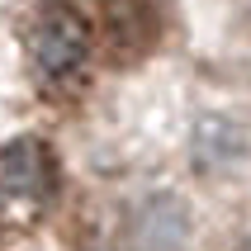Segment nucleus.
<instances>
[{
	"label": "nucleus",
	"mask_w": 251,
	"mask_h": 251,
	"mask_svg": "<svg viewBox=\"0 0 251 251\" xmlns=\"http://www.w3.org/2000/svg\"><path fill=\"white\" fill-rule=\"evenodd\" d=\"M161 0H95V43L114 67H133L161 43Z\"/></svg>",
	"instance_id": "obj_3"
},
{
	"label": "nucleus",
	"mask_w": 251,
	"mask_h": 251,
	"mask_svg": "<svg viewBox=\"0 0 251 251\" xmlns=\"http://www.w3.org/2000/svg\"><path fill=\"white\" fill-rule=\"evenodd\" d=\"M95 52V24L71 0H43L24 24V57L43 90H76Z\"/></svg>",
	"instance_id": "obj_1"
},
{
	"label": "nucleus",
	"mask_w": 251,
	"mask_h": 251,
	"mask_svg": "<svg viewBox=\"0 0 251 251\" xmlns=\"http://www.w3.org/2000/svg\"><path fill=\"white\" fill-rule=\"evenodd\" d=\"M57 156L38 138H14L0 147V237H19L52 209Z\"/></svg>",
	"instance_id": "obj_2"
}]
</instances>
